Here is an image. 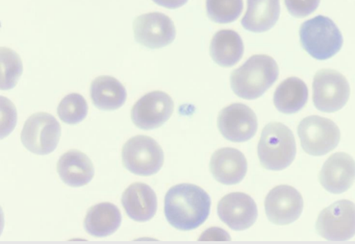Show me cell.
<instances>
[{
    "mask_svg": "<svg viewBox=\"0 0 355 244\" xmlns=\"http://www.w3.org/2000/svg\"><path fill=\"white\" fill-rule=\"evenodd\" d=\"M300 143L307 154L324 156L337 148L341 139L339 127L331 119L307 116L297 127Z\"/></svg>",
    "mask_w": 355,
    "mask_h": 244,
    "instance_id": "cell-6",
    "label": "cell"
},
{
    "mask_svg": "<svg viewBox=\"0 0 355 244\" xmlns=\"http://www.w3.org/2000/svg\"><path fill=\"white\" fill-rule=\"evenodd\" d=\"M128 93L123 84L111 76H99L91 85L94 105L103 111H115L125 103Z\"/></svg>",
    "mask_w": 355,
    "mask_h": 244,
    "instance_id": "cell-22",
    "label": "cell"
},
{
    "mask_svg": "<svg viewBox=\"0 0 355 244\" xmlns=\"http://www.w3.org/2000/svg\"><path fill=\"white\" fill-rule=\"evenodd\" d=\"M121 204L129 218L137 223H146L157 211V196L150 186L137 182L124 191Z\"/></svg>",
    "mask_w": 355,
    "mask_h": 244,
    "instance_id": "cell-17",
    "label": "cell"
},
{
    "mask_svg": "<svg viewBox=\"0 0 355 244\" xmlns=\"http://www.w3.org/2000/svg\"><path fill=\"white\" fill-rule=\"evenodd\" d=\"M244 42L237 32L220 30L213 37L210 53L213 61L223 68H230L242 59Z\"/></svg>",
    "mask_w": 355,
    "mask_h": 244,
    "instance_id": "cell-21",
    "label": "cell"
},
{
    "mask_svg": "<svg viewBox=\"0 0 355 244\" xmlns=\"http://www.w3.org/2000/svg\"><path fill=\"white\" fill-rule=\"evenodd\" d=\"M218 218L234 231H244L257 221V206L252 198L243 193H232L218 204Z\"/></svg>",
    "mask_w": 355,
    "mask_h": 244,
    "instance_id": "cell-14",
    "label": "cell"
},
{
    "mask_svg": "<svg viewBox=\"0 0 355 244\" xmlns=\"http://www.w3.org/2000/svg\"><path fill=\"white\" fill-rule=\"evenodd\" d=\"M61 137V126L57 119L47 113L32 114L24 123L21 143L36 155H47L55 150Z\"/></svg>",
    "mask_w": 355,
    "mask_h": 244,
    "instance_id": "cell-8",
    "label": "cell"
},
{
    "mask_svg": "<svg viewBox=\"0 0 355 244\" xmlns=\"http://www.w3.org/2000/svg\"><path fill=\"white\" fill-rule=\"evenodd\" d=\"M297 146L291 129L279 122H272L263 129L258 144V157L263 168L279 171L294 162Z\"/></svg>",
    "mask_w": 355,
    "mask_h": 244,
    "instance_id": "cell-3",
    "label": "cell"
},
{
    "mask_svg": "<svg viewBox=\"0 0 355 244\" xmlns=\"http://www.w3.org/2000/svg\"><path fill=\"white\" fill-rule=\"evenodd\" d=\"M300 44L313 58L324 61L341 51L343 36L332 19L317 16L304 21L300 29Z\"/></svg>",
    "mask_w": 355,
    "mask_h": 244,
    "instance_id": "cell-4",
    "label": "cell"
},
{
    "mask_svg": "<svg viewBox=\"0 0 355 244\" xmlns=\"http://www.w3.org/2000/svg\"><path fill=\"white\" fill-rule=\"evenodd\" d=\"M210 171L218 183L228 186L236 185L247 174V159L238 149H218L211 158Z\"/></svg>",
    "mask_w": 355,
    "mask_h": 244,
    "instance_id": "cell-16",
    "label": "cell"
},
{
    "mask_svg": "<svg viewBox=\"0 0 355 244\" xmlns=\"http://www.w3.org/2000/svg\"><path fill=\"white\" fill-rule=\"evenodd\" d=\"M175 103L164 92H151L141 97L131 110V119L138 128L153 130L170 119Z\"/></svg>",
    "mask_w": 355,
    "mask_h": 244,
    "instance_id": "cell-10",
    "label": "cell"
},
{
    "mask_svg": "<svg viewBox=\"0 0 355 244\" xmlns=\"http://www.w3.org/2000/svg\"><path fill=\"white\" fill-rule=\"evenodd\" d=\"M318 234L329 241H346L355 236V204L337 201L321 211L316 223Z\"/></svg>",
    "mask_w": 355,
    "mask_h": 244,
    "instance_id": "cell-9",
    "label": "cell"
},
{
    "mask_svg": "<svg viewBox=\"0 0 355 244\" xmlns=\"http://www.w3.org/2000/svg\"><path fill=\"white\" fill-rule=\"evenodd\" d=\"M309 88L302 79L290 77L282 82L275 92V108L283 114L297 113L306 105Z\"/></svg>",
    "mask_w": 355,
    "mask_h": 244,
    "instance_id": "cell-23",
    "label": "cell"
},
{
    "mask_svg": "<svg viewBox=\"0 0 355 244\" xmlns=\"http://www.w3.org/2000/svg\"><path fill=\"white\" fill-rule=\"evenodd\" d=\"M321 0H285L288 11L295 17L309 16L316 11Z\"/></svg>",
    "mask_w": 355,
    "mask_h": 244,
    "instance_id": "cell-27",
    "label": "cell"
},
{
    "mask_svg": "<svg viewBox=\"0 0 355 244\" xmlns=\"http://www.w3.org/2000/svg\"><path fill=\"white\" fill-rule=\"evenodd\" d=\"M243 8V0H206L208 17L217 24H232L237 21Z\"/></svg>",
    "mask_w": 355,
    "mask_h": 244,
    "instance_id": "cell-24",
    "label": "cell"
},
{
    "mask_svg": "<svg viewBox=\"0 0 355 244\" xmlns=\"http://www.w3.org/2000/svg\"><path fill=\"white\" fill-rule=\"evenodd\" d=\"M136 42L150 49H162L175 41V26L165 14L148 13L136 17L133 24Z\"/></svg>",
    "mask_w": 355,
    "mask_h": 244,
    "instance_id": "cell-11",
    "label": "cell"
},
{
    "mask_svg": "<svg viewBox=\"0 0 355 244\" xmlns=\"http://www.w3.org/2000/svg\"><path fill=\"white\" fill-rule=\"evenodd\" d=\"M265 210L270 223L288 225L299 219L304 210L302 194L291 186H275L268 193Z\"/></svg>",
    "mask_w": 355,
    "mask_h": 244,
    "instance_id": "cell-13",
    "label": "cell"
},
{
    "mask_svg": "<svg viewBox=\"0 0 355 244\" xmlns=\"http://www.w3.org/2000/svg\"><path fill=\"white\" fill-rule=\"evenodd\" d=\"M124 168L140 176H150L162 168L164 152L150 137L136 136L126 141L121 152Z\"/></svg>",
    "mask_w": 355,
    "mask_h": 244,
    "instance_id": "cell-5",
    "label": "cell"
},
{
    "mask_svg": "<svg viewBox=\"0 0 355 244\" xmlns=\"http://www.w3.org/2000/svg\"><path fill=\"white\" fill-rule=\"evenodd\" d=\"M211 198L200 186L180 184L171 188L165 196V216L173 227L195 230L210 215Z\"/></svg>",
    "mask_w": 355,
    "mask_h": 244,
    "instance_id": "cell-1",
    "label": "cell"
},
{
    "mask_svg": "<svg viewBox=\"0 0 355 244\" xmlns=\"http://www.w3.org/2000/svg\"><path fill=\"white\" fill-rule=\"evenodd\" d=\"M1 64V89H13L22 73L21 58L11 49H2Z\"/></svg>",
    "mask_w": 355,
    "mask_h": 244,
    "instance_id": "cell-26",
    "label": "cell"
},
{
    "mask_svg": "<svg viewBox=\"0 0 355 244\" xmlns=\"http://www.w3.org/2000/svg\"><path fill=\"white\" fill-rule=\"evenodd\" d=\"M355 181V162L349 154L338 152L329 157L320 173V182L330 193L349 190Z\"/></svg>",
    "mask_w": 355,
    "mask_h": 244,
    "instance_id": "cell-15",
    "label": "cell"
},
{
    "mask_svg": "<svg viewBox=\"0 0 355 244\" xmlns=\"http://www.w3.org/2000/svg\"><path fill=\"white\" fill-rule=\"evenodd\" d=\"M59 119L67 124L80 123L88 114V104L81 94H71L64 96L57 109Z\"/></svg>",
    "mask_w": 355,
    "mask_h": 244,
    "instance_id": "cell-25",
    "label": "cell"
},
{
    "mask_svg": "<svg viewBox=\"0 0 355 244\" xmlns=\"http://www.w3.org/2000/svg\"><path fill=\"white\" fill-rule=\"evenodd\" d=\"M279 15V0H248L242 26L253 33H263L275 26Z\"/></svg>",
    "mask_w": 355,
    "mask_h": 244,
    "instance_id": "cell-19",
    "label": "cell"
},
{
    "mask_svg": "<svg viewBox=\"0 0 355 244\" xmlns=\"http://www.w3.org/2000/svg\"><path fill=\"white\" fill-rule=\"evenodd\" d=\"M218 127L220 134L228 141L244 143L250 141L257 134V116L245 104H232L220 111Z\"/></svg>",
    "mask_w": 355,
    "mask_h": 244,
    "instance_id": "cell-12",
    "label": "cell"
},
{
    "mask_svg": "<svg viewBox=\"0 0 355 244\" xmlns=\"http://www.w3.org/2000/svg\"><path fill=\"white\" fill-rule=\"evenodd\" d=\"M57 171L61 180L73 188L88 185L94 175V164L90 158L76 149L66 152L60 157Z\"/></svg>",
    "mask_w": 355,
    "mask_h": 244,
    "instance_id": "cell-18",
    "label": "cell"
},
{
    "mask_svg": "<svg viewBox=\"0 0 355 244\" xmlns=\"http://www.w3.org/2000/svg\"><path fill=\"white\" fill-rule=\"evenodd\" d=\"M351 96L346 77L334 69L318 71L313 81V102L319 111L334 113L344 108Z\"/></svg>",
    "mask_w": 355,
    "mask_h": 244,
    "instance_id": "cell-7",
    "label": "cell"
},
{
    "mask_svg": "<svg viewBox=\"0 0 355 244\" xmlns=\"http://www.w3.org/2000/svg\"><path fill=\"white\" fill-rule=\"evenodd\" d=\"M153 1L164 8L178 9L187 3L188 0H153Z\"/></svg>",
    "mask_w": 355,
    "mask_h": 244,
    "instance_id": "cell-28",
    "label": "cell"
},
{
    "mask_svg": "<svg viewBox=\"0 0 355 244\" xmlns=\"http://www.w3.org/2000/svg\"><path fill=\"white\" fill-rule=\"evenodd\" d=\"M121 223V214L114 204L104 202L92 207L84 220L87 233L96 238L113 235Z\"/></svg>",
    "mask_w": 355,
    "mask_h": 244,
    "instance_id": "cell-20",
    "label": "cell"
},
{
    "mask_svg": "<svg viewBox=\"0 0 355 244\" xmlns=\"http://www.w3.org/2000/svg\"><path fill=\"white\" fill-rule=\"evenodd\" d=\"M279 69L277 62L268 55H254L247 60L230 76L236 96L253 101L262 96L277 80Z\"/></svg>",
    "mask_w": 355,
    "mask_h": 244,
    "instance_id": "cell-2",
    "label": "cell"
}]
</instances>
